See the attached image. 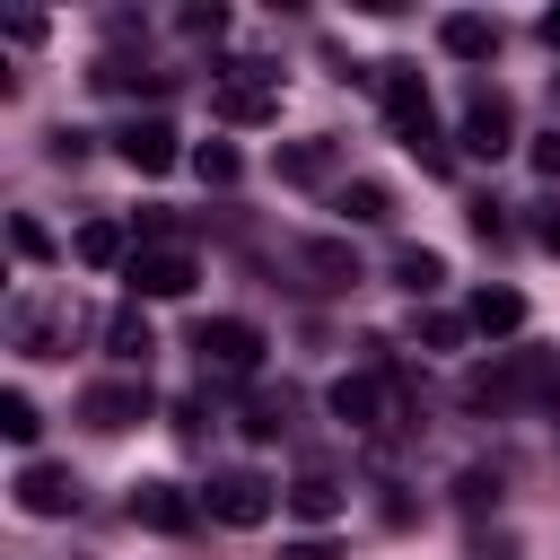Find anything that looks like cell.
<instances>
[{
    "label": "cell",
    "mask_w": 560,
    "mask_h": 560,
    "mask_svg": "<svg viewBox=\"0 0 560 560\" xmlns=\"http://www.w3.org/2000/svg\"><path fill=\"white\" fill-rule=\"evenodd\" d=\"M368 88L385 96V122H394V140L429 166V175H446L455 166V149H446V131H438V114H429V79L411 70V61H376L368 70Z\"/></svg>",
    "instance_id": "1"
},
{
    "label": "cell",
    "mask_w": 560,
    "mask_h": 560,
    "mask_svg": "<svg viewBox=\"0 0 560 560\" xmlns=\"http://www.w3.org/2000/svg\"><path fill=\"white\" fill-rule=\"evenodd\" d=\"M551 394H560V359L551 350H508V359H490V368L464 376L472 411H516V402H551Z\"/></svg>",
    "instance_id": "2"
},
{
    "label": "cell",
    "mask_w": 560,
    "mask_h": 560,
    "mask_svg": "<svg viewBox=\"0 0 560 560\" xmlns=\"http://www.w3.org/2000/svg\"><path fill=\"white\" fill-rule=\"evenodd\" d=\"M210 114H219V122H236V131L280 122V70H262V61H228V70H219V88H210Z\"/></svg>",
    "instance_id": "3"
},
{
    "label": "cell",
    "mask_w": 560,
    "mask_h": 560,
    "mask_svg": "<svg viewBox=\"0 0 560 560\" xmlns=\"http://www.w3.org/2000/svg\"><path fill=\"white\" fill-rule=\"evenodd\" d=\"M455 140H464V158H508L516 149V114H508V88L499 79H481V70L464 79V131Z\"/></svg>",
    "instance_id": "4"
},
{
    "label": "cell",
    "mask_w": 560,
    "mask_h": 560,
    "mask_svg": "<svg viewBox=\"0 0 560 560\" xmlns=\"http://www.w3.org/2000/svg\"><path fill=\"white\" fill-rule=\"evenodd\" d=\"M192 350H201V376H254V368H262V324H245V315H201V324H192Z\"/></svg>",
    "instance_id": "5"
},
{
    "label": "cell",
    "mask_w": 560,
    "mask_h": 560,
    "mask_svg": "<svg viewBox=\"0 0 560 560\" xmlns=\"http://www.w3.org/2000/svg\"><path fill=\"white\" fill-rule=\"evenodd\" d=\"M114 158H122L131 175H166V166L192 158V149H184V131H175L166 114H131V122L114 131Z\"/></svg>",
    "instance_id": "6"
},
{
    "label": "cell",
    "mask_w": 560,
    "mask_h": 560,
    "mask_svg": "<svg viewBox=\"0 0 560 560\" xmlns=\"http://www.w3.org/2000/svg\"><path fill=\"white\" fill-rule=\"evenodd\" d=\"M9 490H18V508H26V516H44V525H52V516H79V499H88V490H79V472H70V464H44V455H26Z\"/></svg>",
    "instance_id": "7"
},
{
    "label": "cell",
    "mask_w": 560,
    "mask_h": 560,
    "mask_svg": "<svg viewBox=\"0 0 560 560\" xmlns=\"http://www.w3.org/2000/svg\"><path fill=\"white\" fill-rule=\"evenodd\" d=\"M201 508H210L219 525H262V516H271V481L245 472V464H228V472L201 481Z\"/></svg>",
    "instance_id": "8"
},
{
    "label": "cell",
    "mask_w": 560,
    "mask_h": 560,
    "mask_svg": "<svg viewBox=\"0 0 560 560\" xmlns=\"http://www.w3.org/2000/svg\"><path fill=\"white\" fill-rule=\"evenodd\" d=\"M122 280H131V298H184V289L201 280V262H192L184 245H140V254L122 262Z\"/></svg>",
    "instance_id": "9"
},
{
    "label": "cell",
    "mask_w": 560,
    "mask_h": 560,
    "mask_svg": "<svg viewBox=\"0 0 560 560\" xmlns=\"http://www.w3.org/2000/svg\"><path fill=\"white\" fill-rule=\"evenodd\" d=\"M79 420L88 429H131V420H149V376H105V385H88L79 394Z\"/></svg>",
    "instance_id": "10"
},
{
    "label": "cell",
    "mask_w": 560,
    "mask_h": 560,
    "mask_svg": "<svg viewBox=\"0 0 560 560\" xmlns=\"http://www.w3.org/2000/svg\"><path fill=\"white\" fill-rule=\"evenodd\" d=\"M192 516H201V499H192L184 481H131V525H149V534H192Z\"/></svg>",
    "instance_id": "11"
},
{
    "label": "cell",
    "mask_w": 560,
    "mask_h": 560,
    "mask_svg": "<svg viewBox=\"0 0 560 560\" xmlns=\"http://www.w3.org/2000/svg\"><path fill=\"white\" fill-rule=\"evenodd\" d=\"M438 44H446L455 61H499V18H481V9H446V18H438Z\"/></svg>",
    "instance_id": "12"
},
{
    "label": "cell",
    "mask_w": 560,
    "mask_h": 560,
    "mask_svg": "<svg viewBox=\"0 0 560 560\" xmlns=\"http://www.w3.org/2000/svg\"><path fill=\"white\" fill-rule=\"evenodd\" d=\"M298 271H306V289H350L359 280V254H350V236H306L298 245Z\"/></svg>",
    "instance_id": "13"
},
{
    "label": "cell",
    "mask_w": 560,
    "mask_h": 560,
    "mask_svg": "<svg viewBox=\"0 0 560 560\" xmlns=\"http://www.w3.org/2000/svg\"><path fill=\"white\" fill-rule=\"evenodd\" d=\"M464 324H472V332H490V341H508V332L525 324V298H516V289H499V280H481V289L464 298Z\"/></svg>",
    "instance_id": "14"
},
{
    "label": "cell",
    "mask_w": 560,
    "mask_h": 560,
    "mask_svg": "<svg viewBox=\"0 0 560 560\" xmlns=\"http://www.w3.org/2000/svg\"><path fill=\"white\" fill-rule=\"evenodd\" d=\"M9 332H18L26 359H61V341H70V306H18Z\"/></svg>",
    "instance_id": "15"
},
{
    "label": "cell",
    "mask_w": 560,
    "mask_h": 560,
    "mask_svg": "<svg viewBox=\"0 0 560 560\" xmlns=\"http://www.w3.org/2000/svg\"><path fill=\"white\" fill-rule=\"evenodd\" d=\"M105 350H114V359H122L131 376H149V350H158V332H149V315H140V298L105 315Z\"/></svg>",
    "instance_id": "16"
},
{
    "label": "cell",
    "mask_w": 560,
    "mask_h": 560,
    "mask_svg": "<svg viewBox=\"0 0 560 560\" xmlns=\"http://www.w3.org/2000/svg\"><path fill=\"white\" fill-rule=\"evenodd\" d=\"M324 402H332L341 429H385V385H376V376H332Z\"/></svg>",
    "instance_id": "17"
},
{
    "label": "cell",
    "mask_w": 560,
    "mask_h": 560,
    "mask_svg": "<svg viewBox=\"0 0 560 560\" xmlns=\"http://www.w3.org/2000/svg\"><path fill=\"white\" fill-rule=\"evenodd\" d=\"M70 254H79V262H88V271H114V262H131V254H140V245H131V236H122V219H88V228H79V236H70Z\"/></svg>",
    "instance_id": "18"
},
{
    "label": "cell",
    "mask_w": 560,
    "mask_h": 560,
    "mask_svg": "<svg viewBox=\"0 0 560 560\" xmlns=\"http://www.w3.org/2000/svg\"><path fill=\"white\" fill-rule=\"evenodd\" d=\"M271 166H280V184H332L341 149H332V140H289V149H280Z\"/></svg>",
    "instance_id": "19"
},
{
    "label": "cell",
    "mask_w": 560,
    "mask_h": 560,
    "mask_svg": "<svg viewBox=\"0 0 560 560\" xmlns=\"http://www.w3.org/2000/svg\"><path fill=\"white\" fill-rule=\"evenodd\" d=\"M332 210H341V228H385V219H394V192L359 175V184H341V192H332Z\"/></svg>",
    "instance_id": "20"
},
{
    "label": "cell",
    "mask_w": 560,
    "mask_h": 560,
    "mask_svg": "<svg viewBox=\"0 0 560 560\" xmlns=\"http://www.w3.org/2000/svg\"><path fill=\"white\" fill-rule=\"evenodd\" d=\"M289 508H298L306 525H332V516H341V481H332V472H298V481H289Z\"/></svg>",
    "instance_id": "21"
},
{
    "label": "cell",
    "mask_w": 560,
    "mask_h": 560,
    "mask_svg": "<svg viewBox=\"0 0 560 560\" xmlns=\"http://www.w3.org/2000/svg\"><path fill=\"white\" fill-rule=\"evenodd\" d=\"M394 289H411V298H438V289H446V262H438L429 245H402V254H394Z\"/></svg>",
    "instance_id": "22"
},
{
    "label": "cell",
    "mask_w": 560,
    "mask_h": 560,
    "mask_svg": "<svg viewBox=\"0 0 560 560\" xmlns=\"http://www.w3.org/2000/svg\"><path fill=\"white\" fill-rule=\"evenodd\" d=\"M192 175H201V184H210V192H228V184H236V175H245V158H236V149H228V140H201V149H192Z\"/></svg>",
    "instance_id": "23"
},
{
    "label": "cell",
    "mask_w": 560,
    "mask_h": 560,
    "mask_svg": "<svg viewBox=\"0 0 560 560\" xmlns=\"http://www.w3.org/2000/svg\"><path fill=\"white\" fill-rule=\"evenodd\" d=\"M9 245H18V262H52V228L35 210H9Z\"/></svg>",
    "instance_id": "24"
},
{
    "label": "cell",
    "mask_w": 560,
    "mask_h": 560,
    "mask_svg": "<svg viewBox=\"0 0 560 560\" xmlns=\"http://www.w3.org/2000/svg\"><path fill=\"white\" fill-rule=\"evenodd\" d=\"M35 429H44V411L9 385V394H0V438H9V446H35Z\"/></svg>",
    "instance_id": "25"
},
{
    "label": "cell",
    "mask_w": 560,
    "mask_h": 560,
    "mask_svg": "<svg viewBox=\"0 0 560 560\" xmlns=\"http://www.w3.org/2000/svg\"><path fill=\"white\" fill-rule=\"evenodd\" d=\"M280 429H289V394H254V402H245V438H262V446H271Z\"/></svg>",
    "instance_id": "26"
},
{
    "label": "cell",
    "mask_w": 560,
    "mask_h": 560,
    "mask_svg": "<svg viewBox=\"0 0 560 560\" xmlns=\"http://www.w3.org/2000/svg\"><path fill=\"white\" fill-rule=\"evenodd\" d=\"M96 88H114V96H140V88H166V70H131V61H96Z\"/></svg>",
    "instance_id": "27"
},
{
    "label": "cell",
    "mask_w": 560,
    "mask_h": 560,
    "mask_svg": "<svg viewBox=\"0 0 560 560\" xmlns=\"http://www.w3.org/2000/svg\"><path fill=\"white\" fill-rule=\"evenodd\" d=\"M525 236H534L542 254H560V192H542V201H525Z\"/></svg>",
    "instance_id": "28"
},
{
    "label": "cell",
    "mask_w": 560,
    "mask_h": 560,
    "mask_svg": "<svg viewBox=\"0 0 560 560\" xmlns=\"http://www.w3.org/2000/svg\"><path fill=\"white\" fill-rule=\"evenodd\" d=\"M455 508H464V516H490V508H499V472H464V481H455Z\"/></svg>",
    "instance_id": "29"
},
{
    "label": "cell",
    "mask_w": 560,
    "mask_h": 560,
    "mask_svg": "<svg viewBox=\"0 0 560 560\" xmlns=\"http://www.w3.org/2000/svg\"><path fill=\"white\" fill-rule=\"evenodd\" d=\"M411 332H420V341H429V350H455V341H464V332H472V324H464V315H420V324H411Z\"/></svg>",
    "instance_id": "30"
},
{
    "label": "cell",
    "mask_w": 560,
    "mask_h": 560,
    "mask_svg": "<svg viewBox=\"0 0 560 560\" xmlns=\"http://www.w3.org/2000/svg\"><path fill=\"white\" fill-rule=\"evenodd\" d=\"M175 26H184V35H219V26H228V9H219V0H210V9H184V18H175Z\"/></svg>",
    "instance_id": "31"
},
{
    "label": "cell",
    "mask_w": 560,
    "mask_h": 560,
    "mask_svg": "<svg viewBox=\"0 0 560 560\" xmlns=\"http://www.w3.org/2000/svg\"><path fill=\"white\" fill-rule=\"evenodd\" d=\"M472 236H481V245H499V236H508V219H499V201H472Z\"/></svg>",
    "instance_id": "32"
},
{
    "label": "cell",
    "mask_w": 560,
    "mask_h": 560,
    "mask_svg": "<svg viewBox=\"0 0 560 560\" xmlns=\"http://www.w3.org/2000/svg\"><path fill=\"white\" fill-rule=\"evenodd\" d=\"M534 175H542V184H560V131H542V140H534Z\"/></svg>",
    "instance_id": "33"
},
{
    "label": "cell",
    "mask_w": 560,
    "mask_h": 560,
    "mask_svg": "<svg viewBox=\"0 0 560 560\" xmlns=\"http://www.w3.org/2000/svg\"><path fill=\"white\" fill-rule=\"evenodd\" d=\"M88 158V131H52V166H79Z\"/></svg>",
    "instance_id": "34"
},
{
    "label": "cell",
    "mask_w": 560,
    "mask_h": 560,
    "mask_svg": "<svg viewBox=\"0 0 560 560\" xmlns=\"http://www.w3.org/2000/svg\"><path fill=\"white\" fill-rule=\"evenodd\" d=\"M140 236L149 245H175V210H140Z\"/></svg>",
    "instance_id": "35"
},
{
    "label": "cell",
    "mask_w": 560,
    "mask_h": 560,
    "mask_svg": "<svg viewBox=\"0 0 560 560\" xmlns=\"http://www.w3.org/2000/svg\"><path fill=\"white\" fill-rule=\"evenodd\" d=\"M280 560H332V542H324V534H306V542H289Z\"/></svg>",
    "instance_id": "36"
},
{
    "label": "cell",
    "mask_w": 560,
    "mask_h": 560,
    "mask_svg": "<svg viewBox=\"0 0 560 560\" xmlns=\"http://www.w3.org/2000/svg\"><path fill=\"white\" fill-rule=\"evenodd\" d=\"M542 44H551V52H560V9H542Z\"/></svg>",
    "instance_id": "37"
},
{
    "label": "cell",
    "mask_w": 560,
    "mask_h": 560,
    "mask_svg": "<svg viewBox=\"0 0 560 560\" xmlns=\"http://www.w3.org/2000/svg\"><path fill=\"white\" fill-rule=\"evenodd\" d=\"M551 114H560V70H551Z\"/></svg>",
    "instance_id": "38"
}]
</instances>
